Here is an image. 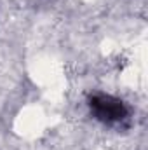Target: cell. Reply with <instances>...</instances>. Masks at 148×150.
Here are the masks:
<instances>
[{"mask_svg":"<svg viewBox=\"0 0 148 150\" xmlns=\"http://www.w3.org/2000/svg\"><path fill=\"white\" fill-rule=\"evenodd\" d=\"M89 108L91 113L105 122V124H115L122 122L127 117V108L122 100L113 98L110 94H94L89 98Z\"/></svg>","mask_w":148,"mask_h":150,"instance_id":"obj_1","label":"cell"}]
</instances>
